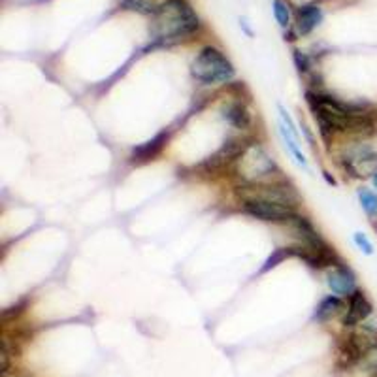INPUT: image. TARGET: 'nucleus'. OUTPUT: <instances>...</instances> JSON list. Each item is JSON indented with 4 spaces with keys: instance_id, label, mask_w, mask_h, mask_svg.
<instances>
[{
    "instance_id": "obj_6",
    "label": "nucleus",
    "mask_w": 377,
    "mask_h": 377,
    "mask_svg": "<svg viewBox=\"0 0 377 377\" xmlns=\"http://www.w3.org/2000/svg\"><path fill=\"white\" fill-rule=\"evenodd\" d=\"M244 198H263V200H274V202L294 206L296 194L293 189L279 185H251L244 191Z\"/></svg>"
},
{
    "instance_id": "obj_5",
    "label": "nucleus",
    "mask_w": 377,
    "mask_h": 377,
    "mask_svg": "<svg viewBox=\"0 0 377 377\" xmlns=\"http://www.w3.org/2000/svg\"><path fill=\"white\" fill-rule=\"evenodd\" d=\"M244 210H246V213L257 217L260 221L289 223L298 219L293 206L274 202V200H263V198H244Z\"/></svg>"
},
{
    "instance_id": "obj_11",
    "label": "nucleus",
    "mask_w": 377,
    "mask_h": 377,
    "mask_svg": "<svg viewBox=\"0 0 377 377\" xmlns=\"http://www.w3.org/2000/svg\"><path fill=\"white\" fill-rule=\"evenodd\" d=\"M279 132H282V136H283V140H285V145H287V147H289V151L293 153L294 161L298 162L300 166L305 168V170H307V161H305L304 153L300 151L298 138H296V136H293V134H291V132H289L287 128H285V126L282 125V123H279Z\"/></svg>"
},
{
    "instance_id": "obj_2",
    "label": "nucleus",
    "mask_w": 377,
    "mask_h": 377,
    "mask_svg": "<svg viewBox=\"0 0 377 377\" xmlns=\"http://www.w3.org/2000/svg\"><path fill=\"white\" fill-rule=\"evenodd\" d=\"M198 25V15L185 0H170L161 12L155 13L153 34L161 42H176L191 37Z\"/></svg>"
},
{
    "instance_id": "obj_9",
    "label": "nucleus",
    "mask_w": 377,
    "mask_h": 377,
    "mask_svg": "<svg viewBox=\"0 0 377 377\" xmlns=\"http://www.w3.org/2000/svg\"><path fill=\"white\" fill-rule=\"evenodd\" d=\"M323 19V12L319 6H302L296 13V25H298L300 34H310Z\"/></svg>"
},
{
    "instance_id": "obj_13",
    "label": "nucleus",
    "mask_w": 377,
    "mask_h": 377,
    "mask_svg": "<svg viewBox=\"0 0 377 377\" xmlns=\"http://www.w3.org/2000/svg\"><path fill=\"white\" fill-rule=\"evenodd\" d=\"M225 115H227L228 123H232V125L238 126V128H246V126L249 125V114H247V110L244 108V106H239V104H232Z\"/></svg>"
},
{
    "instance_id": "obj_8",
    "label": "nucleus",
    "mask_w": 377,
    "mask_h": 377,
    "mask_svg": "<svg viewBox=\"0 0 377 377\" xmlns=\"http://www.w3.org/2000/svg\"><path fill=\"white\" fill-rule=\"evenodd\" d=\"M329 287L332 289V293L341 294V296H351L357 291L353 272L349 268H343V266L332 270L329 274Z\"/></svg>"
},
{
    "instance_id": "obj_14",
    "label": "nucleus",
    "mask_w": 377,
    "mask_h": 377,
    "mask_svg": "<svg viewBox=\"0 0 377 377\" xmlns=\"http://www.w3.org/2000/svg\"><path fill=\"white\" fill-rule=\"evenodd\" d=\"M359 200L362 210L370 217H377V194L376 192L368 191V189H360L359 191Z\"/></svg>"
},
{
    "instance_id": "obj_12",
    "label": "nucleus",
    "mask_w": 377,
    "mask_h": 377,
    "mask_svg": "<svg viewBox=\"0 0 377 377\" xmlns=\"http://www.w3.org/2000/svg\"><path fill=\"white\" fill-rule=\"evenodd\" d=\"M340 310H341L340 298H336V296H329V298H324L323 302H321V305L317 307V313H315V317H317L319 321H326V319L336 315Z\"/></svg>"
},
{
    "instance_id": "obj_7",
    "label": "nucleus",
    "mask_w": 377,
    "mask_h": 377,
    "mask_svg": "<svg viewBox=\"0 0 377 377\" xmlns=\"http://www.w3.org/2000/svg\"><path fill=\"white\" fill-rule=\"evenodd\" d=\"M370 313H371L370 302L366 300L364 294L359 293V291H355V293L349 296L348 313H345V317H343V324H345V326H355V324H359L360 321H364Z\"/></svg>"
},
{
    "instance_id": "obj_17",
    "label": "nucleus",
    "mask_w": 377,
    "mask_h": 377,
    "mask_svg": "<svg viewBox=\"0 0 377 377\" xmlns=\"http://www.w3.org/2000/svg\"><path fill=\"white\" fill-rule=\"evenodd\" d=\"M285 257H287V251H282V249H279V251H277L276 255H274V257H270L268 258V263H266L264 270H268V268H272V266H276V263L283 260V258H285Z\"/></svg>"
},
{
    "instance_id": "obj_10",
    "label": "nucleus",
    "mask_w": 377,
    "mask_h": 377,
    "mask_svg": "<svg viewBox=\"0 0 377 377\" xmlns=\"http://www.w3.org/2000/svg\"><path fill=\"white\" fill-rule=\"evenodd\" d=\"M170 0H125L126 10H132V12L138 13H147V15H155L166 6Z\"/></svg>"
},
{
    "instance_id": "obj_18",
    "label": "nucleus",
    "mask_w": 377,
    "mask_h": 377,
    "mask_svg": "<svg viewBox=\"0 0 377 377\" xmlns=\"http://www.w3.org/2000/svg\"><path fill=\"white\" fill-rule=\"evenodd\" d=\"M373 185H376V189H377V172H376V176H373Z\"/></svg>"
},
{
    "instance_id": "obj_15",
    "label": "nucleus",
    "mask_w": 377,
    "mask_h": 377,
    "mask_svg": "<svg viewBox=\"0 0 377 377\" xmlns=\"http://www.w3.org/2000/svg\"><path fill=\"white\" fill-rule=\"evenodd\" d=\"M274 15H276L277 23L282 27H287L289 21H291V12H289V6L283 0H274Z\"/></svg>"
},
{
    "instance_id": "obj_3",
    "label": "nucleus",
    "mask_w": 377,
    "mask_h": 377,
    "mask_svg": "<svg viewBox=\"0 0 377 377\" xmlns=\"http://www.w3.org/2000/svg\"><path fill=\"white\" fill-rule=\"evenodd\" d=\"M191 72L202 84H227L234 78L230 60L216 48H204L192 60Z\"/></svg>"
},
{
    "instance_id": "obj_4",
    "label": "nucleus",
    "mask_w": 377,
    "mask_h": 377,
    "mask_svg": "<svg viewBox=\"0 0 377 377\" xmlns=\"http://www.w3.org/2000/svg\"><path fill=\"white\" fill-rule=\"evenodd\" d=\"M276 170V164L270 159V155L258 144L247 145L246 151L238 159V172L249 183L260 181L272 176Z\"/></svg>"
},
{
    "instance_id": "obj_16",
    "label": "nucleus",
    "mask_w": 377,
    "mask_h": 377,
    "mask_svg": "<svg viewBox=\"0 0 377 377\" xmlns=\"http://www.w3.org/2000/svg\"><path fill=\"white\" fill-rule=\"evenodd\" d=\"M353 239H355V244H357V247H359L362 253H366V255H371V253H373V246H371V242L368 239L366 234L355 232Z\"/></svg>"
},
{
    "instance_id": "obj_19",
    "label": "nucleus",
    "mask_w": 377,
    "mask_h": 377,
    "mask_svg": "<svg viewBox=\"0 0 377 377\" xmlns=\"http://www.w3.org/2000/svg\"><path fill=\"white\" fill-rule=\"evenodd\" d=\"M371 377H377V370H376V371H373V376H371Z\"/></svg>"
},
{
    "instance_id": "obj_1",
    "label": "nucleus",
    "mask_w": 377,
    "mask_h": 377,
    "mask_svg": "<svg viewBox=\"0 0 377 377\" xmlns=\"http://www.w3.org/2000/svg\"><path fill=\"white\" fill-rule=\"evenodd\" d=\"M307 102L312 106L313 115H315L324 136H329L334 131H362L366 126H370L368 115L362 114L360 110L351 108L343 102L336 100L332 96L310 93Z\"/></svg>"
}]
</instances>
